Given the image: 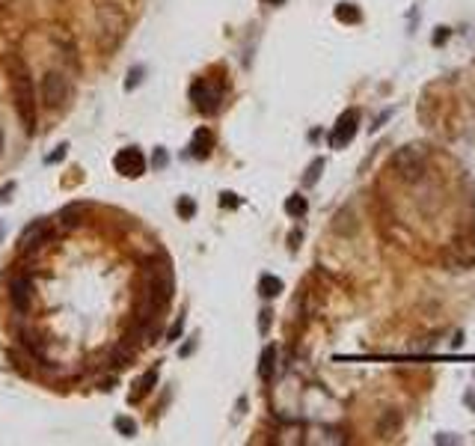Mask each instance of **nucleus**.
<instances>
[{"label": "nucleus", "instance_id": "f257e3e1", "mask_svg": "<svg viewBox=\"0 0 475 446\" xmlns=\"http://www.w3.org/2000/svg\"><path fill=\"white\" fill-rule=\"evenodd\" d=\"M6 69L12 75V98H15V110H18V119H21L24 131H36V89H33V80H30V71L18 57H6Z\"/></svg>", "mask_w": 475, "mask_h": 446}, {"label": "nucleus", "instance_id": "f03ea898", "mask_svg": "<svg viewBox=\"0 0 475 446\" xmlns=\"http://www.w3.org/2000/svg\"><path fill=\"white\" fill-rule=\"evenodd\" d=\"M95 21H98V48L116 51L119 42L125 39V33H128V18H125V12L113 3H101L95 12Z\"/></svg>", "mask_w": 475, "mask_h": 446}, {"label": "nucleus", "instance_id": "7ed1b4c3", "mask_svg": "<svg viewBox=\"0 0 475 446\" xmlns=\"http://www.w3.org/2000/svg\"><path fill=\"white\" fill-rule=\"evenodd\" d=\"M389 169L401 178V182H407V185L422 182L425 169H428V152H425V146H401L395 155H392Z\"/></svg>", "mask_w": 475, "mask_h": 446}, {"label": "nucleus", "instance_id": "20e7f679", "mask_svg": "<svg viewBox=\"0 0 475 446\" xmlns=\"http://www.w3.org/2000/svg\"><path fill=\"white\" fill-rule=\"evenodd\" d=\"M39 98L48 110H62L71 98V84L62 71H48L42 78V86H39Z\"/></svg>", "mask_w": 475, "mask_h": 446}, {"label": "nucleus", "instance_id": "39448f33", "mask_svg": "<svg viewBox=\"0 0 475 446\" xmlns=\"http://www.w3.org/2000/svg\"><path fill=\"white\" fill-rule=\"evenodd\" d=\"M191 98H193L196 110H199V113H205V116H211V113H217V110H220V102H223V89H220V86H214L211 80L199 78V80H196V84L191 86Z\"/></svg>", "mask_w": 475, "mask_h": 446}, {"label": "nucleus", "instance_id": "423d86ee", "mask_svg": "<svg viewBox=\"0 0 475 446\" xmlns=\"http://www.w3.org/2000/svg\"><path fill=\"white\" fill-rule=\"evenodd\" d=\"M356 125H360V110H345L339 116V122L333 125V131H330V146L345 149L356 137Z\"/></svg>", "mask_w": 475, "mask_h": 446}, {"label": "nucleus", "instance_id": "0eeeda50", "mask_svg": "<svg viewBox=\"0 0 475 446\" xmlns=\"http://www.w3.org/2000/svg\"><path fill=\"white\" fill-rule=\"evenodd\" d=\"M113 167L119 169L122 176H128V178H137V176H143L146 173V167H149V161H146V155L137 149V146H128V149H122L119 155L113 158Z\"/></svg>", "mask_w": 475, "mask_h": 446}, {"label": "nucleus", "instance_id": "6e6552de", "mask_svg": "<svg viewBox=\"0 0 475 446\" xmlns=\"http://www.w3.org/2000/svg\"><path fill=\"white\" fill-rule=\"evenodd\" d=\"M51 238H53V223L42 218V220H33L30 226L21 232L18 244H21V250H39V247L48 244Z\"/></svg>", "mask_w": 475, "mask_h": 446}, {"label": "nucleus", "instance_id": "1a4fd4ad", "mask_svg": "<svg viewBox=\"0 0 475 446\" xmlns=\"http://www.w3.org/2000/svg\"><path fill=\"white\" fill-rule=\"evenodd\" d=\"M9 301H12L15 312H21V316L30 309V303H33V280L30 277H12V280H9Z\"/></svg>", "mask_w": 475, "mask_h": 446}, {"label": "nucleus", "instance_id": "9d476101", "mask_svg": "<svg viewBox=\"0 0 475 446\" xmlns=\"http://www.w3.org/2000/svg\"><path fill=\"white\" fill-rule=\"evenodd\" d=\"M134 354H137V348H134L131 339H122L119 345H113V351H110V369H125V366H131L134 363Z\"/></svg>", "mask_w": 475, "mask_h": 446}, {"label": "nucleus", "instance_id": "9b49d317", "mask_svg": "<svg viewBox=\"0 0 475 446\" xmlns=\"http://www.w3.org/2000/svg\"><path fill=\"white\" fill-rule=\"evenodd\" d=\"M211 149H214V134L208 128H199L191 140V155L193 158H208Z\"/></svg>", "mask_w": 475, "mask_h": 446}, {"label": "nucleus", "instance_id": "f8f14e48", "mask_svg": "<svg viewBox=\"0 0 475 446\" xmlns=\"http://www.w3.org/2000/svg\"><path fill=\"white\" fill-rule=\"evenodd\" d=\"M401 428V414H398V408H387L380 414V419H378V434L380 437H392Z\"/></svg>", "mask_w": 475, "mask_h": 446}, {"label": "nucleus", "instance_id": "ddd939ff", "mask_svg": "<svg viewBox=\"0 0 475 446\" xmlns=\"http://www.w3.org/2000/svg\"><path fill=\"white\" fill-rule=\"evenodd\" d=\"M155 381H158V369H149L137 384H134L137 390L131 392V405H140L143 396H146V392H151V387H155Z\"/></svg>", "mask_w": 475, "mask_h": 446}, {"label": "nucleus", "instance_id": "4468645a", "mask_svg": "<svg viewBox=\"0 0 475 446\" xmlns=\"http://www.w3.org/2000/svg\"><path fill=\"white\" fill-rule=\"evenodd\" d=\"M84 211H86V202H69L66 205V209H62L60 211V223H62V226H77V223H80V218H84Z\"/></svg>", "mask_w": 475, "mask_h": 446}, {"label": "nucleus", "instance_id": "2eb2a0df", "mask_svg": "<svg viewBox=\"0 0 475 446\" xmlns=\"http://www.w3.org/2000/svg\"><path fill=\"white\" fill-rule=\"evenodd\" d=\"M273 369H276V345H267L265 351H262V360H258V378L271 381L273 378Z\"/></svg>", "mask_w": 475, "mask_h": 446}, {"label": "nucleus", "instance_id": "dca6fc26", "mask_svg": "<svg viewBox=\"0 0 475 446\" xmlns=\"http://www.w3.org/2000/svg\"><path fill=\"white\" fill-rule=\"evenodd\" d=\"M336 18L342 24H360L363 12H360V6H356V3H339L336 6Z\"/></svg>", "mask_w": 475, "mask_h": 446}, {"label": "nucleus", "instance_id": "f3484780", "mask_svg": "<svg viewBox=\"0 0 475 446\" xmlns=\"http://www.w3.org/2000/svg\"><path fill=\"white\" fill-rule=\"evenodd\" d=\"M280 292H282V280H280V277L265 274L262 280H258V294H262V298H276Z\"/></svg>", "mask_w": 475, "mask_h": 446}, {"label": "nucleus", "instance_id": "a211bd4d", "mask_svg": "<svg viewBox=\"0 0 475 446\" xmlns=\"http://www.w3.org/2000/svg\"><path fill=\"white\" fill-rule=\"evenodd\" d=\"M356 229V214H354V209H345L336 214V232L339 235H348V232H354Z\"/></svg>", "mask_w": 475, "mask_h": 446}, {"label": "nucleus", "instance_id": "6ab92c4d", "mask_svg": "<svg viewBox=\"0 0 475 446\" xmlns=\"http://www.w3.org/2000/svg\"><path fill=\"white\" fill-rule=\"evenodd\" d=\"M285 211H289L291 218H303V214L309 211V202H306V196H300V193H291L289 200H285Z\"/></svg>", "mask_w": 475, "mask_h": 446}, {"label": "nucleus", "instance_id": "aec40b11", "mask_svg": "<svg viewBox=\"0 0 475 446\" xmlns=\"http://www.w3.org/2000/svg\"><path fill=\"white\" fill-rule=\"evenodd\" d=\"M321 169H324V158H315L306 169V176H303V187H312L321 178Z\"/></svg>", "mask_w": 475, "mask_h": 446}, {"label": "nucleus", "instance_id": "412c9836", "mask_svg": "<svg viewBox=\"0 0 475 446\" xmlns=\"http://www.w3.org/2000/svg\"><path fill=\"white\" fill-rule=\"evenodd\" d=\"M116 432H122L125 437H134L137 434V423L128 419V416H116Z\"/></svg>", "mask_w": 475, "mask_h": 446}, {"label": "nucleus", "instance_id": "4be33fe9", "mask_svg": "<svg viewBox=\"0 0 475 446\" xmlns=\"http://www.w3.org/2000/svg\"><path fill=\"white\" fill-rule=\"evenodd\" d=\"M178 214H182L184 220H191L196 214V202L191 200V196H182V200H178Z\"/></svg>", "mask_w": 475, "mask_h": 446}, {"label": "nucleus", "instance_id": "5701e85b", "mask_svg": "<svg viewBox=\"0 0 475 446\" xmlns=\"http://www.w3.org/2000/svg\"><path fill=\"white\" fill-rule=\"evenodd\" d=\"M271 316H273L271 309L258 312V333H262V336H267V330H271Z\"/></svg>", "mask_w": 475, "mask_h": 446}, {"label": "nucleus", "instance_id": "b1692460", "mask_svg": "<svg viewBox=\"0 0 475 446\" xmlns=\"http://www.w3.org/2000/svg\"><path fill=\"white\" fill-rule=\"evenodd\" d=\"M140 80H143V66H134L131 75H128V84H125V89H137Z\"/></svg>", "mask_w": 475, "mask_h": 446}, {"label": "nucleus", "instance_id": "393cba45", "mask_svg": "<svg viewBox=\"0 0 475 446\" xmlns=\"http://www.w3.org/2000/svg\"><path fill=\"white\" fill-rule=\"evenodd\" d=\"M66 152H69V143H60V146H57V152H51V155L45 158V161H48V164H60V161L66 158Z\"/></svg>", "mask_w": 475, "mask_h": 446}, {"label": "nucleus", "instance_id": "a878e982", "mask_svg": "<svg viewBox=\"0 0 475 446\" xmlns=\"http://www.w3.org/2000/svg\"><path fill=\"white\" fill-rule=\"evenodd\" d=\"M220 205H223V209H238V205H241V200H238V196L235 193H220Z\"/></svg>", "mask_w": 475, "mask_h": 446}, {"label": "nucleus", "instance_id": "bb28decb", "mask_svg": "<svg viewBox=\"0 0 475 446\" xmlns=\"http://www.w3.org/2000/svg\"><path fill=\"white\" fill-rule=\"evenodd\" d=\"M182 330H184V316H178V318H175V325H173V330L167 333V339H169V342H175V339L182 336Z\"/></svg>", "mask_w": 475, "mask_h": 446}, {"label": "nucleus", "instance_id": "cd10ccee", "mask_svg": "<svg viewBox=\"0 0 475 446\" xmlns=\"http://www.w3.org/2000/svg\"><path fill=\"white\" fill-rule=\"evenodd\" d=\"M449 39V27H437V33H434V45H440Z\"/></svg>", "mask_w": 475, "mask_h": 446}, {"label": "nucleus", "instance_id": "c85d7f7f", "mask_svg": "<svg viewBox=\"0 0 475 446\" xmlns=\"http://www.w3.org/2000/svg\"><path fill=\"white\" fill-rule=\"evenodd\" d=\"M164 164H167V152H164V149H158V152H155V161H151V167H158V169H160Z\"/></svg>", "mask_w": 475, "mask_h": 446}, {"label": "nucleus", "instance_id": "c756f323", "mask_svg": "<svg viewBox=\"0 0 475 446\" xmlns=\"http://www.w3.org/2000/svg\"><path fill=\"white\" fill-rule=\"evenodd\" d=\"M12 191H15V185H12V182H9L6 187H0V202H6V200H9V193H12Z\"/></svg>", "mask_w": 475, "mask_h": 446}, {"label": "nucleus", "instance_id": "7c9ffc66", "mask_svg": "<svg viewBox=\"0 0 475 446\" xmlns=\"http://www.w3.org/2000/svg\"><path fill=\"white\" fill-rule=\"evenodd\" d=\"M389 116H392V110H383V113L378 116V119H374V125H372V128H380V125H383V122H387V119H389Z\"/></svg>", "mask_w": 475, "mask_h": 446}, {"label": "nucleus", "instance_id": "2f4dec72", "mask_svg": "<svg viewBox=\"0 0 475 446\" xmlns=\"http://www.w3.org/2000/svg\"><path fill=\"white\" fill-rule=\"evenodd\" d=\"M463 345V336L461 333H454V339H452V348H461Z\"/></svg>", "mask_w": 475, "mask_h": 446}, {"label": "nucleus", "instance_id": "473e14b6", "mask_svg": "<svg viewBox=\"0 0 475 446\" xmlns=\"http://www.w3.org/2000/svg\"><path fill=\"white\" fill-rule=\"evenodd\" d=\"M193 351V339H191V342H187L184 348H182V357H187V354H191Z\"/></svg>", "mask_w": 475, "mask_h": 446}, {"label": "nucleus", "instance_id": "72a5a7b5", "mask_svg": "<svg viewBox=\"0 0 475 446\" xmlns=\"http://www.w3.org/2000/svg\"><path fill=\"white\" fill-rule=\"evenodd\" d=\"M467 405L475 408V392H467Z\"/></svg>", "mask_w": 475, "mask_h": 446}, {"label": "nucleus", "instance_id": "f704fd0d", "mask_svg": "<svg viewBox=\"0 0 475 446\" xmlns=\"http://www.w3.org/2000/svg\"><path fill=\"white\" fill-rule=\"evenodd\" d=\"M265 3H273L276 6V3H282V0H265Z\"/></svg>", "mask_w": 475, "mask_h": 446}, {"label": "nucleus", "instance_id": "c9c22d12", "mask_svg": "<svg viewBox=\"0 0 475 446\" xmlns=\"http://www.w3.org/2000/svg\"><path fill=\"white\" fill-rule=\"evenodd\" d=\"M0 149H3V131H0Z\"/></svg>", "mask_w": 475, "mask_h": 446}, {"label": "nucleus", "instance_id": "e433bc0d", "mask_svg": "<svg viewBox=\"0 0 475 446\" xmlns=\"http://www.w3.org/2000/svg\"><path fill=\"white\" fill-rule=\"evenodd\" d=\"M0 235H3V223H0Z\"/></svg>", "mask_w": 475, "mask_h": 446}]
</instances>
